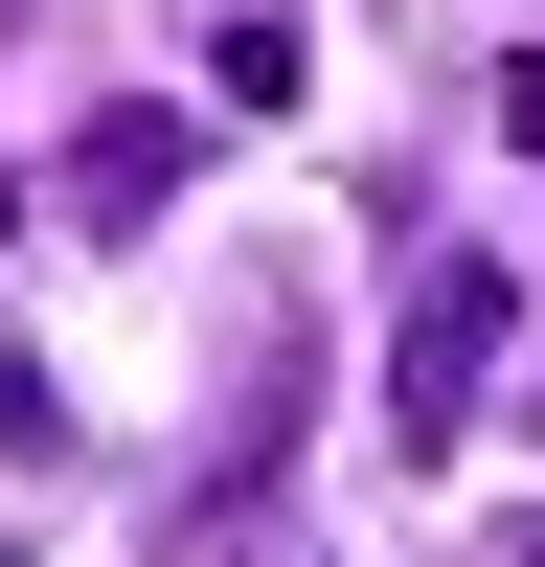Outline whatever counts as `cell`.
<instances>
[{
    "label": "cell",
    "instance_id": "obj_1",
    "mask_svg": "<svg viewBox=\"0 0 545 567\" xmlns=\"http://www.w3.org/2000/svg\"><path fill=\"white\" fill-rule=\"evenodd\" d=\"M500 341H523V272H500V250H409V318H387V454H454V432H477Z\"/></svg>",
    "mask_w": 545,
    "mask_h": 567
},
{
    "label": "cell",
    "instance_id": "obj_2",
    "mask_svg": "<svg viewBox=\"0 0 545 567\" xmlns=\"http://www.w3.org/2000/svg\"><path fill=\"white\" fill-rule=\"evenodd\" d=\"M182 182H205V114H182V91H114V114L69 136V182H45V205H69V227H114V250H136V227H160Z\"/></svg>",
    "mask_w": 545,
    "mask_h": 567
},
{
    "label": "cell",
    "instance_id": "obj_3",
    "mask_svg": "<svg viewBox=\"0 0 545 567\" xmlns=\"http://www.w3.org/2000/svg\"><path fill=\"white\" fill-rule=\"evenodd\" d=\"M296 91H318V45L272 23V0H250V23H205V114H296Z\"/></svg>",
    "mask_w": 545,
    "mask_h": 567
},
{
    "label": "cell",
    "instance_id": "obj_4",
    "mask_svg": "<svg viewBox=\"0 0 545 567\" xmlns=\"http://www.w3.org/2000/svg\"><path fill=\"white\" fill-rule=\"evenodd\" d=\"M500 136H523V159H545V45H523V69H500Z\"/></svg>",
    "mask_w": 545,
    "mask_h": 567
},
{
    "label": "cell",
    "instance_id": "obj_5",
    "mask_svg": "<svg viewBox=\"0 0 545 567\" xmlns=\"http://www.w3.org/2000/svg\"><path fill=\"white\" fill-rule=\"evenodd\" d=\"M500 567H545V523H523V545H500Z\"/></svg>",
    "mask_w": 545,
    "mask_h": 567
}]
</instances>
